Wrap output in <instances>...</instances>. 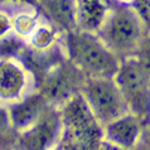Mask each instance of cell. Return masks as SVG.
Returning <instances> with one entry per match:
<instances>
[{"mask_svg":"<svg viewBox=\"0 0 150 150\" xmlns=\"http://www.w3.org/2000/svg\"><path fill=\"white\" fill-rule=\"evenodd\" d=\"M120 61L137 57L146 40V24L134 4L112 3L96 33Z\"/></svg>","mask_w":150,"mask_h":150,"instance_id":"6da1fadb","label":"cell"},{"mask_svg":"<svg viewBox=\"0 0 150 150\" xmlns=\"http://www.w3.org/2000/svg\"><path fill=\"white\" fill-rule=\"evenodd\" d=\"M61 137L58 144L68 149L95 150L103 145V129L82 93H77L59 109Z\"/></svg>","mask_w":150,"mask_h":150,"instance_id":"7a4b0ae2","label":"cell"},{"mask_svg":"<svg viewBox=\"0 0 150 150\" xmlns=\"http://www.w3.org/2000/svg\"><path fill=\"white\" fill-rule=\"evenodd\" d=\"M66 54L85 77H115L121 62L97 34L78 29L67 32Z\"/></svg>","mask_w":150,"mask_h":150,"instance_id":"3957f363","label":"cell"},{"mask_svg":"<svg viewBox=\"0 0 150 150\" xmlns=\"http://www.w3.org/2000/svg\"><path fill=\"white\" fill-rule=\"evenodd\" d=\"M115 81L124 96L129 111L145 125L150 122V68L140 58L120 62Z\"/></svg>","mask_w":150,"mask_h":150,"instance_id":"277c9868","label":"cell"},{"mask_svg":"<svg viewBox=\"0 0 150 150\" xmlns=\"http://www.w3.org/2000/svg\"><path fill=\"white\" fill-rule=\"evenodd\" d=\"M81 93L102 126L130 112L114 77H86Z\"/></svg>","mask_w":150,"mask_h":150,"instance_id":"5b68a950","label":"cell"},{"mask_svg":"<svg viewBox=\"0 0 150 150\" xmlns=\"http://www.w3.org/2000/svg\"><path fill=\"white\" fill-rule=\"evenodd\" d=\"M34 77L14 56L0 57V105L11 106L33 93Z\"/></svg>","mask_w":150,"mask_h":150,"instance_id":"8992f818","label":"cell"},{"mask_svg":"<svg viewBox=\"0 0 150 150\" xmlns=\"http://www.w3.org/2000/svg\"><path fill=\"white\" fill-rule=\"evenodd\" d=\"M85 80V74L67 59L49 71L42 95L52 106L59 109L71 97L81 92Z\"/></svg>","mask_w":150,"mask_h":150,"instance_id":"52a82bcc","label":"cell"},{"mask_svg":"<svg viewBox=\"0 0 150 150\" xmlns=\"http://www.w3.org/2000/svg\"><path fill=\"white\" fill-rule=\"evenodd\" d=\"M144 125L131 112L119 116L102 126L103 144L114 149H134L140 144Z\"/></svg>","mask_w":150,"mask_h":150,"instance_id":"ba28073f","label":"cell"},{"mask_svg":"<svg viewBox=\"0 0 150 150\" xmlns=\"http://www.w3.org/2000/svg\"><path fill=\"white\" fill-rule=\"evenodd\" d=\"M61 137L59 111L52 106L42 119L29 130L20 134L19 144L28 149H44L53 145Z\"/></svg>","mask_w":150,"mask_h":150,"instance_id":"9c48e42d","label":"cell"},{"mask_svg":"<svg viewBox=\"0 0 150 150\" xmlns=\"http://www.w3.org/2000/svg\"><path fill=\"white\" fill-rule=\"evenodd\" d=\"M52 107L42 93H32L22 101L8 106V112L13 127L18 134L29 130Z\"/></svg>","mask_w":150,"mask_h":150,"instance_id":"30bf717a","label":"cell"},{"mask_svg":"<svg viewBox=\"0 0 150 150\" xmlns=\"http://www.w3.org/2000/svg\"><path fill=\"white\" fill-rule=\"evenodd\" d=\"M110 4V0H77L78 30L96 34L106 18Z\"/></svg>","mask_w":150,"mask_h":150,"instance_id":"8fae6325","label":"cell"},{"mask_svg":"<svg viewBox=\"0 0 150 150\" xmlns=\"http://www.w3.org/2000/svg\"><path fill=\"white\" fill-rule=\"evenodd\" d=\"M47 8L54 25L67 32L77 29V0H47Z\"/></svg>","mask_w":150,"mask_h":150,"instance_id":"7c38bea8","label":"cell"},{"mask_svg":"<svg viewBox=\"0 0 150 150\" xmlns=\"http://www.w3.org/2000/svg\"><path fill=\"white\" fill-rule=\"evenodd\" d=\"M57 34L58 33L56 25L51 20L40 19L38 27L35 28V30L32 33L27 42L37 53H47L54 48L58 40Z\"/></svg>","mask_w":150,"mask_h":150,"instance_id":"4fadbf2b","label":"cell"},{"mask_svg":"<svg viewBox=\"0 0 150 150\" xmlns=\"http://www.w3.org/2000/svg\"><path fill=\"white\" fill-rule=\"evenodd\" d=\"M14 132H16V130L11 125L8 107L0 105V145L9 144V141L14 137Z\"/></svg>","mask_w":150,"mask_h":150,"instance_id":"5bb4252c","label":"cell"},{"mask_svg":"<svg viewBox=\"0 0 150 150\" xmlns=\"http://www.w3.org/2000/svg\"><path fill=\"white\" fill-rule=\"evenodd\" d=\"M11 34H14L11 11L5 6H0V40Z\"/></svg>","mask_w":150,"mask_h":150,"instance_id":"9a60e30c","label":"cell"},{"mask_svg":"<svg viewBox=\"0 0 150 150\" xmlns=\"http://www.w3.org/2000/svg\"><path fill=\"white\" fill-rule=\"evenodd\" d=\"M4 4H33L34 0H1Z\"/></svg>","mask_w":150,"mask_h":150,"instance_id":"2e32d148","label":"cell"},{"mask_svg":"<svg viewBox=\"0 0 150 150\" xmlns=\"http://www.w3.org/2000/svg\"><path fill=\"white\" fill-rule=\"evenodd\" d=\"M112 3H122V4H134L137 0H110Z\"/></svg>","mask_w":150,"mask_h":150,"instance_id":"e0dca14e","label":"cell"}]
</instances>
